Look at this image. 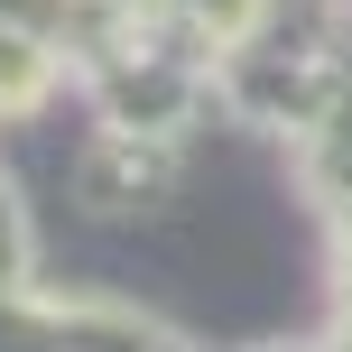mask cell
I'll list each match as a JSON object with an SVG mask.
<instances>
[{
  "label": "cell",
  "instance_id": "1",
  "mask_svg": "<svg viewBox=\"0 0 352 352\" xmlns=\"http://www.w3.org/2000/svg\"><path fill=\"white\" fill-rule=\"evenodd\" d=\"M0 352H186V343H167L158 324H130V316L47 306L19 287V260H0ZM287 352H352V343L324 334V343H287Z\"/></svg>",
  "mask_w": 352,
  "mask_h": 352
}]
</instances>
